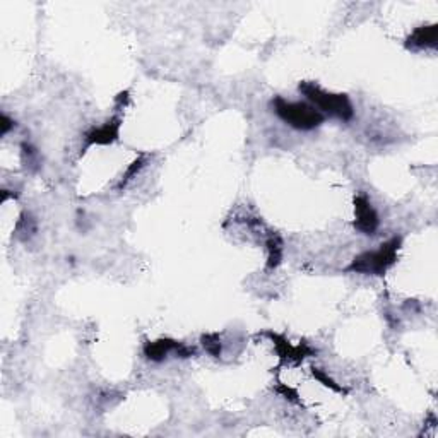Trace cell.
Returning a JSON list of instances; mask_svg holds the SVG:
<instances>
[{"label": "cell", "mask_w": 438, "mask_h": 438, "mask_svg": "<svg viewBox=\"0 0 438 438\" xmlns=\"http://www.w3.org/2000/svg\"><path fill=\"white\" fill-rule=\"evenodd\" d=\"M149 159H151L149 154H146V153L139 154V156L135 158L129 166H127V170L123 171L120 180H118L117 185H115V190H117V192H122V190L125 189V187L129 185L130 182L135 180V178H137L139 175L142 173V170L146 168L147 163H149Z\"/></svg>", "instance_id": "8fae6325"}, {"label": "cell", "mask_w": 438, "mask_h": 438, "mask_svg": "<svg viewBox=\"0 0 438 438\" xmlns=\"http://www.w3.org/2000/svg\"><path fill=\"white\" fill-rule=\"evenodd\" d=\"M0 195H2V197H0V204H6L9 199H14L15 201V199L19 197V192H15V190H9V189H2Z\"/></svg>", "instance_id": "ac0fdd59"}, {"label": "cell", "mask_w": 438, "mask_h": 438, "mask_svg": "<svg viewBox=\"0 0 438 438\" xmlns=\"http://www.w3.org/2000/svg\"><path fill=\"white\" fill-rule=\"evenodd\" d=\"M21 159H23V165L26 166V170H30L31 173H37V171L42 170V154H39L38 147L30 141H23L21 146Z\"/></svg>", "instance_id": "7c38bea8"}, {"label": "cell", "mask_w": 438, "mask_h": 438, "mask_svg": "<svg viewBox=\"0 0 438 438\" xmlns=\"http://www.w3.org/2000/svg\"><path fill=\"white\" fill-rule=\"evenodd\" d=\"M201 346L211 358H214V360H219V358L223 356V339L219 332L202 334Z\"/></svg>", "instance_id": "5bb4252c"}, {"label": "cell", "mask_w": 438, "mask_h": 438, "mask_svg": "<svg viewBox=\"0 0 438 438\" xmlns=\"http://www.w3.org/2000/svg\"><path fill=\"white\" fill-rule=\"evenodd\" d=\"M438 46V25H421L414 27L404 39V49L408 51L437 50Z\"/></svg>", "instance_id": "ba28073f"}, {"label": "cell", "mask_w": 438, "mask_h": 438, "mask_svg": "<svg viewBox=\"0 0 438 438\" xmlns=\"http://www.w3.org/2000/svg\"><path fill=\"white\" fill-rule=\"evenodd\" d=\"M123 125L122 113H113L101 125H93L82 135L81 156L87 153V149L93 146H111L120 141V130Z\"/></svg>", "instance_id": "8992f818"}, {"label": "cell", "mask_w": 438, "mask_h": 438, "mask_svg": "<svg viewBox=\"0 0 438 438\" xmlns=\"http://www.w3.org/2000/svg\"><path fill=\"white\" fill-rule=\"evenodd\" d=\"M15 127H18V123H15L14 118L9 117L6 111H2V117H0V135H2V137H6L7 134L13 132Z\"/></svg>", "instance_id": "2e32d148"}, {"label": "cell", "mask_w": 438, "mask_h": 438, "mask_svg": "<svg viewBox=\"0 0 438 438\" xmlns=\"http://www.w3.org/2000/svg\"><path fill=\"white\" fill-rule=\"evenodd\" d=\"M142 356L151 363H163L170 358L189 360V358L197 356V349L171 337H159V339L146 341L142 344Z\"/></svg>", "instance_id": "277c9868"}, {"label": "cell", "mask_w": 438, "mask_h": 438, "mask_svg": "<svg viewBox=\"0 0 438 438\" xmlns=\"http://www.w3.org/2000/svg\"><path fill=\"white\" fill-rule=\"evenodd\" d=\"M402 249V237H392L387 242L380 244L377 249L365 250V252L358 254L356 257L349 262L344 273L349 274H360V276H373V277H384L394 265L397 264L399 258V252Z\"/></svg>", "instance_id": "6da1fadb"}, {"label": "cell", "mask_w": 438, "mask_h": 438, "mask_svg": "<svg viewBox=\"0 0 438 438\" xmlns=\"http://www.w3.org/2000/svg\"><path fill=\"white\" fill-rule=\"evenodd\" d=\"M130 103V93L129 91H120V93L117 94L113 99V108H115V113H122L123 110L129 106Z\"/></svg>", "instance_id": "e0dca14e"}, {"label": "cell", "mask_w": 438, "mask_h": 438, "mask_svg": "<svg viewBox=\"0 0 438 438\" xmlns=\"http://www.w3.org/2000/svg\"><path fill=\"white\" fill-rule=\"evenodd\" d=\"M310 373H312V377L315 378V380L322 385V387L329 389L330 392L339 394V396H348V394H349V390L346 389L342 384H339V382H337L336 378L330 377L329 373L325 372V370H322V368H318V366L312 365V366H310Z\"/></svg>", "instance_id": "4fadbf2b"}, {"label": "cell", "mask_w": 438, "mask_h": 438, "mask_svg": "<svg viewBox=\"0 0 438 438\" xmlns=\"http://www.w3.org/2000/svg\"><path fill=\"white\" fill-rule=\"evenodd\" d=\"M265 270H276L284 261V240L280 233L265 234Z\"/></svg>", "instance_id": "9c48e42d"}, {"label": "cell", "mask_w": 438, "mask_h": 438, "mask_svg": "<svg viewBox=\"0 0 438 438\" xmlns=\"http://www.w3.org/2000/svg\"><path fill=\"white\" fill-rule=\"evenodd\" d=\"M262 336L268 337V339L273 342V348L277 354V360H280L282 365L298 366L304 363L306 358L315 356L318 353L313 346L308 344V342H298V344H293L288 337L282 336L280 332H274V330H264Z\"/></svg>", "instance_id": "5b68a950"}, {"label": "cell", "mask_w": 438, "mask_h": 438, "mask_svg": "<svg viewBox=\"0 0 438 438\" xmlns=\"http://www.w3.org/2000/svg\"><path fill=\"white\" fill-rule=\"evenodd\" d=\"M353 209H354V221L353 226L356 232H360L365 237H373L380 228V216H378L375 206L372 199L365 192L354 194L353 197Z\"/></svg>", "instance_id": "52a82bcc"}, {"label": "cell", "mask_w": 438, "mask_h": 438, "mask_svg": "<svg viewBox=\"0 0 438 438\" xmlns=\"http://www.w3.org/2000/svg\"><path fill=\"white\" fill-rule=\"evenodd\" d=\"M274 392H276L280 397H282L284 401H288L289 404H294V406H300V408H304V401H301L300 394H298V390L292 387V385L282 384V382H277V384L274 385Z\"/></svg>", "instance_id": "9a60e30c"}, {"label": "cell", "mask_w": 438, "mask_h": 438, "mask_svg": "<svg viewBox=\"0 0 438 438\" xmlns=\"http://www.w3.org/2000/svg\"><path fill=\"white\" fill-rule=\"evenodd\" d=\"M37 234H38L37 218H35L33 213H30V211H23V213L19 214L18 221H15L14 237L18 238L19 242H23V244H30Z\"/></svg>", "instance_id": "30bf717a"}, {"label": "cell", "mask_w": 438, "mask_h": 438, "mask_svg": "<svg viewBox=\"0 0 438 438\" xmlns=\"http://www.w3.org/2000/svg\"><path fill=\"white\" fill-rule=\"evenodd\" d=\"M298 91L304 94L306 101L313 105L324 115L325 118H336V120L349 123L354 120V105L346 93H334V91L324 89L320 85L313 81H301L298 85Z\"/></svg>", "instance_id": "7a4b0ae2"}, {"label": "cell", "mask_w": 438, "mask_h": 438, "mask_svg": "<svg viewBox=\"0 0 438 438\" xmlns=\"http://www.w3.org/2000/svg\"><path fill=\"white\" fill-rule=\"evenodd\" d=\"M270 110L277 118L288 127L300 132H312L318 129L327 118L308 101H289L282 96L270 99Z\"/></svg>", "instance_id": "3957f363"}]
</instances>
